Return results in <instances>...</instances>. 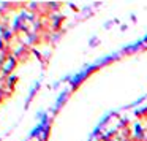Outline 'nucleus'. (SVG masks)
I'll return each instance as SVG.
<instances>
[{"label": "nucleus", "mask_w": 147, "mask_h": 141, "mask_svg": "<svg viewBox=\"0 0 147 141\" xmlns=\"http://www.w3.org/2000/svg\"><path fill=\"white\" fill-rule=\"evenodd\" d=\"M49 133H51V125L45 124V125H43V128H41V133L38 135L40 141H46V140H48V136H49Z\"/></svg>", "instance_id": "nucleus-6"}, {"label": "nucleus", "mask_w": 147, "mask_h": 141, "mask_svg": "<svg viewBox=\"0 0 147 141\" xmlns=\"http://www.w3.org/2000/svg\"><path fill=\"white\" fill-rule=\"evenodd\" d=\"M11 94H13V92H11V90H8L7 87H3V89H0V103H3L7 98H10V97H11Z\"/></svg>", "instance_id": "nucleus-7"}, {"label": "nucleus", "mask_w": 147, "mask_h": 141, "mask_svg": "<svg viewBox=\"0 0 147 141\" xmlns=\"http://www.w3.org/2000/svg\"><path fill=\"white\" fill-rule=\"evenodd\" d=\"M144 135H146V128L141 122H134L131 127V140L134 141H144Z\"/></svg>", "instance_id": "nucleus-3"}, {"label": "nucleus", "mask_w": 147, "mask_h": 141, "mask_svg": "<svg viewBox=\"0 0 147 141\" xmlns=\"http://www.w3.org/2000/svg\"><path fill=\"white\" fill-rule=\"evenodd\" d=\"M134 114H136L138 117H147V106L146 108H141V109H136Z\"/></svg>", "instance_id": "nucleus-11"}, {"label": "nucleus", "mask_w": 147, "mask_h": 141, "mask_svg": "<svg viewBox=\"0 0 147 141\" xmlns=\"http://www.w3.org/2000/svg\"><path fill=\"white\" fill-rule=\"evenodd\" d=\"M46 7H48L49 10H59V8L62 7V3H55V2H49V3L46 5Z\"/></svg>", "instance_id": "nucleus-12"}, {"label": "nucleus", "mask_w": 147, "mask_h": 141, "mask_svg": "<svg viewBox=\"0 0 147 141\" xmlns=\"http://www.w3.org/2000/svg\"><path fill=\"white\" fill-rule=\"evenodd\" d=\"M18 81H19V78H18L16 75H11V76H8L7 81H5V87H7L8 90H11V92H13L14 86L18 84Z\"/></svg>", "instance_id": "nucleus-5"}, {"label": "nucleus", "mask_w": 147, "mask_h": 141, "mask_svg": "<svg viewBox=\"0 0 147 141\" xmlns=\"http://www.w3.org/2000/svg\"><path fill=\"white\" fill-rule=\"evenodd\" d=\"M96 45H98V38H96V37H92L90 41H89V46H90V48H95Z\"/></svg>", "instance_id": "nucleus-13"}, {"label": "nucleus", "mask_w": 147, "mask_h": 141, "mask_svg": "<svg viewBox=\"0 0 147 141\" xmlns=\"http://www.w3.org/2000/svg\"><path fill=\"white\" fill-rule=\"evenodd\" d=\"M49 19H51V30L52 32H59L65 21V16L59 13H49Z\"/></svg>", "instance_id": "nucleus-4"}, {"label": "nucleus", "mask_w": 147, "mask_h": 141, "mask_svg": "<svg viewBox=\"0 0 147 141\" xmlns=\"http://www.w3.org/2000/svg\"><path fill=\"white\" fill-rule=\"evenodd\" d=\"M128 141H134V140H131V138H130V140H128Z\"/></svg>", "instance_id": "nucleus-15"}, {"label": "nucleus", "mask_w": 147, "mask_h": 141, "mask_svg": "<svg viewBox=\"0 0 147 141\" xmlns=\"http://www.w3.org/2000/svg\"><path fill=\"white\" fill-rule=\"evenodd\" d=\"M18 59L14 57L13 54L11 56H8L7 57V60L2 64V76H5V78H8V76H11V73L14 71V68L18 67Z\"/></svg>", "instance_id": "nucleus-1"}, {"label": "nucleus", "mask_w": 147, "mask_h": 141, "mask_svg": "<svg viewBox=\"0 0 147 141\" xmlns=\"http://www.w3.org/2000/svg\"><path fill=\"white\" fill-rule=\"evenodd\" d=\"M38 89H40V83H36L35 86H33V89L30 90V94H29V98H27V103H26V106H29V103L33 100V97H35V94L38 92Z\"/></svg>", "instance_id": "nucleus-9"}, {"label": "nucleus", "mask_w": 147, "mask_h": 141, "mask_svg": "<svg viewBox=\"0 0 147 141\" xmlns=\"http://www.w3.org/2000/svg\"><path fill=\"white\" fill-rule=\"evenodd\" d=\"M14 57L18 59V62H26L27 59L30 57V54H32V49L29 48V45H26V43H21L19 46H18L16 49H14Z\"/></svg>", "instance_id": "nucleus-2"}, {"label": "nucleus", "mask_w": 147, "mask_h": 141, "mask_svg": "<svg viewBox=\"0 0 147 141\" xmlns=\"http://www.w3.org/2000/svg\"><path fill=\"white\" fill-rule=\"evenodd\" d=\"M0 37H2V38L5 40V43H8V45H10V43L13 41V38H14V32H13L11 29H8L7 32L3 33V35H0Z\"/></svg>", "instance_id": "nucleus-8"}, {"label": "nucleus", "mask_w": 147, "mask_h": 141, "mask_svg": "<svg viewBox=\"0 0 147 141\" xmlns=\"http://www.w3.org/2000/svg\"><path fill=\"white\" fill-rule=\"evenodd\" d=\"M68 94H70V92H65V94H62V95L59 97V100H57V105H55V109H59V108H60L62 105H63V102H65V100H67Z\"/></svg>", "instance_id": "nucleus-10"}, {"label": "nucleus", "mask_w": 147, "mask_h": 141, "mask_svg": "<svg viewBox=\"0 0 147 141\" xmlns=\"http://www.w3.org/2000/svg\"><path fill=\"white\" fill-rule=\"evenodd\" d=\"M142 41H144V43H147V35H146V37H144V38H142Z\"/></svg>", "instance_id": "nucleus-14"}]
</instances>
